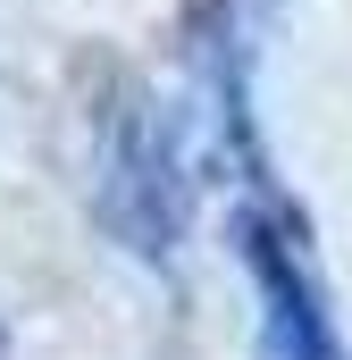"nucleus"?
I'll return each instance as SVG.
<instances>
[{"mask_svg":"<svg viewBox=\"0 0 352 360\" xmlns=\"http://www.w3.org/2000/svg\"><path fill=\"white\" fill-rule=\"evenodd\" d=\"M235 260L252 276V310H260V360H352L336 327V293L310 252L302 210L277 193V176H244L235 201Z\"/></svg>","mask_w":352,"mask_h":360,"instance_id":"obj_2","label":"nucleus"},{"mask_svg":"<svg viewBox=\"0 0 352 360\" xmlns=\"http://www.w3.org/2000/svg\"><path fill=\"white\" fill-rule=\"evenodd\" d=\"M0 360H8V335H0Z\"/></svg>","mask_w":352,"mask_h":360,"instance_id":"obj_3","label":"nucleus"},{"mask_svg":"<svg viewBox=\"0 0 352 360\" xmlns=\"http://www.w3.org/2000/svg\"><path fill=\"white\" fill-rule=\"evenodd\" d=\"M92 210L118 252L168 269L193 226V143L143 76H118L92 117Z\"/></svg>","mask_w":352,"mask_h":360,"instance_id":"obj_1","label":"nucleus"}]
</instances>
